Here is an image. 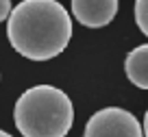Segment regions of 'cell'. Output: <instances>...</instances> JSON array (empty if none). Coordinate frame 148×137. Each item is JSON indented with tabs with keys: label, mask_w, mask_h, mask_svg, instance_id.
I'll list each match as a JSON object with an SVG mask.
<instances>
[{
	"label": "cell",
	"mask_w": 148,
	"mask_h": 137,
	"mask_svg": "<svg viewBox=\"0 0 148 137\" xmlns=\"http://www.w3.org/2000/svg\"><path fill=\"white\" fill-rule=\"evenodd\" d=\"M118 0H72V15L87 28H102L116 18Z\"/></svg>",
	"instance_id": "cell-4"
},
{
	"label": "cell",
	"mask_w": 148,
	"mask_h": 137,
	"mask_svg": "<svg viewBox=\"0 0 148 137\" xmlns=\"http://www.w3.org/2000/svg\"><path fill=\"white\" fill-rule=\"evenodd\" d=\"M7 37L24 59L50 61L68 48L72 18L57 0H22L11 9Z\"/></svg>",
	"instance_id": "cell-1"
},
{
	"label": "cell",
	"mask_w": 148,
	"mask_h": 137,
	"mask_svg": "<svg viewBox=\"0 0 148 137\" xmlns=\"http://www.w3.org/2000/svg\"><path fill=\"white\" fill-rule=\"evenodd\" d=\"M135 24L148 37V0H135Z\"/></svg>",
	"instance_id": "cell-6"
},
{
	"label": "cell",
	"mask_w": 148,
	"mask_h": 137,
	"mask_svg": "<svg viewBox=\"0 0 148 137\" xmlns=\"http://www.w3.org/2000/svg\"><path fill=\"white\" fill-rule=\"evenodd\" d=\"M144 135L148 137V111H146V115H144Z\"/></svg>",
	"instance_id": "cell-8"
},
{
	"label": "cell",
	"mask_w": 148,
	"mask_h": 137,
	"mask_svg": "<svg viewBox=\"0 0 148 137\" xmlns=\"http://www.w3.org/2000/svg\"><path fill=\"white\" fill-rule=\"evenodd\" d=\"M83 137H144L142 124L122 107L100 109L87 120Z\"/></svg>",
	"instance_id": "cell-3"
},
{
	"label": "cell",
	"mask_w": 148,
	"mask_h": 137,
	"mask_svg": "<svg viewBox=\"0 0 148 137\" xmlns=\"http://www.w3.org/2000/svg\"><path fill=\"white\" fill-rule=\"evenodd\" d=\"M11 0H0V22H5V20H9L11 15Z\"/></svg>",
	"instance_id": "cell-7"
},
{
	"label": "cell",
	"mask_w": 148,
	"mask_h": 137,
	"mask_svg": "<svg viewBox=\"0 0 148 137\" xmlns=\"http://www.w3.org/2000/svg\"><path fill=\"white\" fill-rule=\"evenodd\" d=\"M124 74L135 87L148 89V44H142L126 55Z\"/></svg>",
	"instance_id": "cell-5"
},
{
	"label": "cell",
	"mask_w": 148,
	"mask_h": 137,
	"mask_svg": "<svg viewBox=\"0 0 148 137\" xmlns=\"http://www.w3.org/2000/svg\"><path fill=\"white\" fill-rule=\"evenodd\" d=\"M0 137H13V135H9L7 131H0Z\"/></svg>",
	"instance_id": "cell-9"
},
{
	"label": "cell",
	"mask_w": 148,
	"mask_h": 137,
	"mask_svg": "<svg viewBox=\"0 0 148 137\" xmlns=\"http://www.w3.org/2000/svg\"><path fill=\"white\" fill-rule=\"evenodd\" d=\"M13 120L24 137H65L74 124V107L63 89L35 85L18 98Z\"/></svg>",
	"instance_id": "cell-2"
}]
</instances>
